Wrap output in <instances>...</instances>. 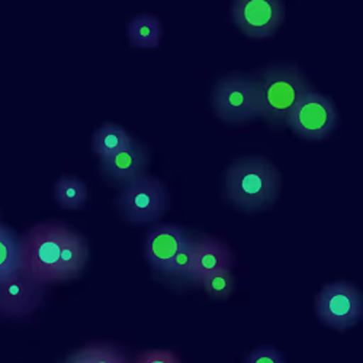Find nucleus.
<instances>
[{"mask_svg":"<svg viewBox=\"0 0 363 363\" xmlns=\"http://www.w3.org/2000/svg\"><path fill=\"white\" fill-rule=\"evenodd\" d=\"M281 173L262 157L238 159L224 174V196L237 209L257 213L275 203L281 192Z\"/></svg>","mask_w":363,"mask_h":363,"instance_id":"f257e3e1","label":"nucleus"},{"mask_svg":"<svg viewBox=\"0 0 363 363\" xmlns=\"http://www.w3.org/2000/svg\"><path fill=\"white\" fill-rule=\"evenodd\" d=\"M259 118L272 127H282L301 98L313 90L306 74L294 65H274L253 76Z\"/></svg>","mask_w":363,"mask_h":363,"instance_id":"f03ea898","label":"nucleus"},{"mask_svg":"<svg viewBox=\"0 0 363 363\" xmlns=\"http://www.w3.org/2000/svg\"><path fill=\"white\" fill-rule=\"evenodd\" d=\"M72 228L62 223H43L19 238V272L47 286L57 284L60 255Z\"/></svg>","mask_w":363,"mask_h":363,"instance_id":"7ed1b4c3","label":"nucleus"},{"mask_svg":"<svg viewBox=\"0 0 363 363\" xmlns=\"http://www.w3.org/2000/svg\"><path fill=\"white\" fill-rule=\"evenodd\" d=\"M115 203L119 216L128 224L147 225L167 213L170 196L163 182L145 173L121 188Z\"/></svg>","mask_w":363,"mask_h":363,"instance_id":"20e7f679","label":"nucleus"},{"mask_svg":"<svg viewBox=\"0 0 363 363\" xmlns=\"http://www.w3.org/2000/svg\"><path fill=\"white\" fill-rule=\"evenodd\" d=\"M213 108L228 125H243L257 119L255 77L230 74L220 79L213 90Z\"/></svg>","mask_w":363,"mask_h":363,"instance_id":"39448f33","label":"nucleus"},{"mask_svg":"<svg viewBox=\"0 0 363 363\" xmlns=\"http://www.w3.org/2000/svg\"><path fill=\"white\" fill-rule=\"evenodd\" d=\"M339 123L335 104L317 90L301 98L289 113L285 127L308 141H321L336 130Z\"/></svg>","mask_w":363,"mask_h":363,"instance_id":"423d86ee","label":"nucleus"},{"mask_svg":"<svg viewBox=\"0 0 363 363\" xmlns=\"http://www.w3.org/2000/svg\"><path fill=\"white\" fill-rule=\"evenodd\" d=\"M315 313L325 325L345 331L356 325L362 317V294L352 284H328L315 298Z\"/></svg>","mask_w":363,"mask_h":363,"instance_id":"0eeeda50","label":"nucleus"},{"mask_svg":"<svg viewBox=\"0 0 363 363\" xmlns=\"http://www.w3.org/2000/svg\"><path fill=\"white\" fill-rule=\"evenodd\" d=\"M231 18L245 35L263 40L282 26L285 5L281 0H237L231 5Z\"/></svg>","mask_w":363,"mask_h":363,"instance_id":"6e6552de","label":"nucleus"},{"mask_svg":"<svg viewBox=\"0 0 363 363\" xmlns=\"http://www.w3.org/2000/svg\"><path fill=\"white\" fill-rule=\"evenodd\" d=\"M45 298V286L21 272L0 282V318L23 320L35 313Z\"/></svg>","mask_w":363,"mask_h":363,"instance_id":"1a4fd4ad","label":"nucleus"},{"mask_svg":"<svg viewBox=\"0 0 363 363\" xmlns=\"http://www.w3.org/2000/svg\"><path fill=\"white\" fill-rule=\"evenodd\" d=\"M148 164L150 151L147 147L134 143L125 151H121L108 159H101L99 170L108 182L123 188L145 174Z\"/></svg>","mask_w":363,"mask_h":363,"instance_id":"9d476101","label":"nucleus"},{"mask_svg":"<svg viewBox=\"0 0 363 363\" xmlns=\"http://www.w3.org/2000/svg\"><path fill=\"white\" fill-rule=\"evenodd\" d=\"M192 237L177 225H159L151 230L145 240V259L157 270L164 272L173 257Z\"/></svg>","mask_w":363,"mask_h":363,"instance_id":"9b49d317","label":"nucleus"},{"mask_svg":"<svg viewBox=\"0 0 363 363\" xmlns=\"http://www.w3.org/2000/svg\"><path fill=\"white\" fill-rule=\"evenodd\" d=\"M234 264V256L228 246L216 238H202L195 241V259L191 277L201 281L203 277L214 272L230 269Z\"/></svg>","mask_w":363,"mask_h":363,"instance_id":"f8f14e48","label":"nucleus"},{"mask_svg":"<svg viewBox=\"0 0 363 363\" xmlns=\"http://www.w3.org/2000/svg\"><path fill=\"white\" fill-rule=\"evenodd\" d=\"M87 256L89 252L86 238L82 234L70 230L63 245L62 255H60L58 281L66 282L76 279L87 262Z\"/></svg>","mask_w":363,"mask_h":363,"instance_id":"ddd939ff","label":"nucleus"},{"mask_svg":"<svg viewBox=\"0 0 363 363\" xmlns=\"http://www.w3.org/2000/svg\"><path fill=\"white\" fill-rule=\"evenodd\" d=\"M134 143V138L121 125L105 124L96 130L92 140V148L99 159H108L121 151L128 150Z\"/></svg>","mask_w":363,"mask_h":363,"instance_id":"4468645a","label":"nucleus"},{"mask_svg":"<svg viewBox=\"0 0 363 363\" xmlns=\"http://www.w3.org/2000/svg\"><path fill=\"white\" fill-rule=\"evenodd\" d=\"M162 37V22L151 13L137 15L128 25V40L134 48H157Z\"/></svg>","mask_w":363,"mask_h":363,"instance_id":"2eb2a0df","label":"nucleus"},{"mask_svg":"<svg viewBox=\"0 0 363 363\" xmlns=\"http://www.w3.org/2000/svg\"><path fill=\"white\" fill-rule=\"evenodd\" d=\"M55 202L67 211H77L87 202L89 191L83 180L76 176L63 174L54 186Z\"/></svg>","mask_w":363,"mask_h":363,"instance_id":"dca6fc26","label":"nucleus"},{"mask_svg":"<svg viewBox=\"0 0 363 363\" xmlns=\"http://www.w3.org/2000/svg\"><path fill=\"white\" fill-rule=\"evenodd\" d=\"M19 272V237L16 233L0 224V282Z\"/></svg>","mask_w":363,"mask_h":363,"instance_id":"f3484780","label":"nucleus"},{"mask_svg":"<svg viewBox=\"0 0 363 363\" xmlns=\"http://www.w3.org/2000/svg\"><path fill=\"white\" fill-rule=\"evenodd\" d=\"M79 352L86 363H131L123 352L106 343L89 345Z\"/></svg>","mask_w":363,"mask_h":363,"instance_id":"a211bd4d","label":"nucleus"},{"mask_svg":"<svg viewBox=\"0 0 363 363\" xmlns=\"http://www.w3.org/2000/svg\"><path fill=\"white\" fill-rule=\"evenodd\" d=\"M202 286L208 292V295L214 299H225L231 295L234 289V277L230 269L218 270L214 274L203 277L201 281Z\"/></svg>","mask_w":363,"mask_h":363,"instance_id":"6ab92c4d","label":"nucleus"},{"mask_svg":"<svg viewBox=\"0 0 363 363\" xmlns=\"http://www.w3.org/2000/svg\"><path fill=\"white\" fill-rule=\"evenodd\" d=\"M194 259H195V240L191 238L169 263L164 274L174 275V277H191V272L194 267Z\"/></svg>","mask_w":363,"mask_h":363,"instance_id":"aec40b11","label":"nucleus"},{"mask_svg":"<svg viewBox=\"0 0 363 363\" xmlns=\"http://www.w3.org/2000/svg\"><path fill=\"white\" fill-rule=\"evenodd\" d=\"M245 363H285V362L277 349L257 347L246 357Z\"/></svg>","mask_w":363,"mask_h":363,"instance_id":"412c9836","label":"nucleus"},{"mask_svg":"<svg viewBox=\"0 0 363 363\" xmlns=\"http://www.w3.org/2000/svg\"><path fill=\"white\" fill-rule=\"evenodd\" d=\"M134 363H180V359L167 350H150L140 354Z\"/></svg>","mask_w":363,"mask_h":363,"instance_id":"4be33fe9","label":"nucleus"},{"mask_svg":"<svg viewBox=\"0 0 363 363\" xmlns=\"http://www.w3.org/2000/svg\"><path fill=\"white\" fill-rule=\"evenodd\" d=\"M66 363H86V362H84L83 356L80 354V352L77 350V352H74V353L67 359Z\"/></svg>","mask_w":363,"mask_h":363,"instance_id":"5701e85b","label":"nucleus"}]
</instances>
